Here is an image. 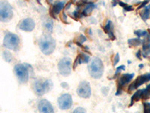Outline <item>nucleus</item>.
<instances>
[{
	"instance_id": "5701e85b",
	"label": "nucleus",
	"mask_w": 150,
	"mask_h": 113,
	"mask_svg": "<svg viewBox=\"0 0 150 113\" xmlns=\"http://www.w3.org/2000/svg\"><path fill=\"white\" fill-rule=\"evenodd\" d=\"M2 57H3L4 60L6 61L7 63H11L13 59V56H12L11 53L8 51H4L2 53Z\"/></svg>"
},
{
	"instance_id": "58836bf2",
	"label": "nucleus",
	"mask_w": 150,
	"mask_h": 113,
	"mask_svg": "<svg viewBox=\"0 0 150 113\" xmlns=\"http://www.w3.org/2000/svg\"><path fill=\"white\" fill-rule=\"evenodd\" d=\"M108 91H109V87H103L102 88V92L104 95H107Z\"/></svg>"
},
{
	"instance_id": "de8ad7c7",
	"label": "nucleus",
	"mask_w": 150,
	"mask_h": 113,
	"mask_svg": "<svg viewBox=\"0 0 150 113\" xmlns=\"http://www.w3.org/2000/svg\"><path fill=\"white\" fill-rule=\"evenodd\" d=\"M128 64H131V60H128Z\"/></svg>"
},
{
	"instance_id": "a878e982",
	"label": "nucleus",
	"mask_w": 150,
	"mask_h": 113,
	"mask_svg": "<svg viewBox=\"0 0 150 113\" xmlns=\"http://www.w3.org/2000/svg\"><path fill=\"white\" fill-rule=\"evenodd\" d=\"M125 67L124 65H121V66H120V67H118L117 68H116V72H115L114 75H113V77L111 78L110 79H116V78L118 77V75H120V72H121V71H122V70H125Z\"/></svg>"
},
{
	"instance_id": "49530a36",
	"label": "nucleus",
	"mask_w": 150,
	"mask_h": 113,
	"mask_svg": "<svg viewBox=\"0 0 150 113\" xmlns=\"http://www.w3.org/2000/svg\"><path fill=\"white\" fill-rule=\"evenodd\" d=\"M37 2H38V4H40V5H41V0H37Z\"/></svg>"
},
{
	"instance_id": "6ab92c4d",
	"label": "nucleus",
	"mask_w": 150,
	"mask_h": 113,
	"mask_svg": "<svg viewBox=\"0 0 150 113\" xmlns=\"http://www.w3.org/2000/svg\"><path fill=\"white\" fill-rule=\"evenodd\" d=\"M43 26L47 31L48 33H51L53 29V20L47 18L43 22Z\"/></svg>"
},
{
	"instance_id": "7c9ffc66",
	"label": "nucleus",
	"mask_w": 150,
	"mask_h": 113,
	"mask_svg": "<svg viewBox=\"0 0 150 113\" xmlns=\"http://www.w3.org/2000/svg\"><path fill=\"white\" fill-rule=\"evenodd\" d=\"M149 1H150V0H144L143 2H142L141 3H140V6L137 8V10H140V9H143L144 7H146V6L147 5V4H149Z\"/></svg>"
},
{
	"instance_id": "9b49d317",
	"label": "nucleus",
	"mask_w": 150,
	"mask_h": 113,
	"mask_svg": "<svg viewBox=\"0 0 150 113\" xmlns=\"http://www.w3.org/2000/svg\"><path fill=\"white\" fill-rule=\"evenodd\" d=\"M58 105L60 109H69L73 105L72 97L69 94H63L58 98Z\"/></svg>"
},
{
	"instance_id": "c756f323",
	"label": "nucleus",
	"mask_w": 150,
	"mask_h": 113,
	"mask_svg": "<svg viewBox=\"0 0 150 113\" xmlns=\"http://www.w3.org/2000/svg\"><path fill=\"white\" fill-rule=\"evenodd\" d=\"M80 57H79V55H77V56L76 57V59H75L74 62L73 64V69H76V68H77V67L78 65H80Z\"/></svg>"
},
{
	"instance_id": "393cba45",
	"label": "nucleus",
	"mask_w": 150,
	"mask_h": 113,
	"mask_svg": "<svg viewBox=\"0 0 150 113\" xmlns=\"http://www.w3.org/2000/svg\"><path fill=\"white\" fill-rule=\"evenodd\" d=\"M104 33H107V34H108L110 32L112 31V22H111V21H108V23H107V24L104 26Z\"/></svg>"
},
{
	"instance_id": "c9c22d12",
	"label": "nucleus",
	"mask_w": 150,
	"mask_h": 113,
	"mask_svg": "<svg viewBox=\"0 0 150 113\" xmlns=\"http://www.w3.org/2000/svg\"><path fill=\"white\" fill-rule=\"evenodd\" d=\"M141 56H142V52H141V51H140V50H139L136 53V57L137 59H139L140 60H142Z\"/></svg>"
},
{
	"instance_id": "ea45409f",
	"label": "nucleus",
	"mask_w": 150,
	"mask_h": 113,
	"mask_svg": "<svg viewBox=\"0 0 150 113\" xmlns=\"http://www.w3.org/2000/svg\"><path fill=\"white\" fill-rule=\"evenodd\" d=\"M71 5H72V2H68V4H66V6H65V10H68V9H70V7L71 6Z\"/></svg>"
},
{
	"instance_id": "f704fd0d",
	"label": "nucleus",
	"mask_w": 150,
	"mask_h": 113,
	"mask_svg": "<svg viewBox=\"0 0 150 113\" xmlns=\"http://www.w3.org/2000/svg\"><path fill=\"white\" fill-rule=\"evenodd\" d=\"M134 10V7L132 5H127L126 7L124 8L125 11H131Z\"/></svg>"
},
{
	"instance_id": "4be33fe9",
	"label": "nucleus",
	"mask_w": 150,
	"mask_h": 113,
	"mask_svg": "<svg viewBox=\"0 0 150 113\" xmlns=\"http://www.w3.org/2000/svg\"><path fill=\"white\" fill-rule=\"evenodd\" d=\"M79 57H80V62L81 64H88L90 60V56L89 55H87L85 53H81L79 54Z\"/></svg>"
},
{
	"instance_id": "aec40b11",
	"label": "nucleus",
	"mask_w": 150,
	"mask_h": 113,
	"mask_svg": "<svg viewBox=\"0 0 150 113\" xmlns=\"http://www.w3.org/2000/svg\"><path fill=\"white\" fill-rule=\"evenodd\" d=\"M143 40L140 39V38H134V39H130L128 41V44L130 47H137L143 44Z\"/></svg>"
},
{
	"instance_id": "3c124183",
	"label": "nucleus",
	"mask_w": 150,
	"mask_h": 113,
	"mask_svg": "<svg viewBox=\"0 0 150 113\" xmlns=\"http://www.w3.org/2000/svg\"><path fill=\"white\" fill-rule=\"evenodd\" d=\"M112 1H114V2H115V1H116V0H112Z\"/></svg>"
},
{
	"instance_id": "9d476101",
	"label": "nucleus",
	"mask_w": 150,
	"mask_h": 113,
	"mask_svg": "<svg viewBox=\"0 0 150 113\" xmlns=\"http://www.w3.org/2000/svg\"><path fill=\"white\" fill-rule=\"evenodd\" d=\"M77 94L80 97L84 98V99H88L90 97L92 90H91V86L89 83L86 81L81 82L77 87Z\"/></svg>"
},
{
	"instance_id": "a18cd8bd",
	"label": "nucleus",
	"mask_w": 150,
	"mask_h": 113,
	"mask_svg": "<svg viewBox=\"0 0 150 113\" xmlns=\"http://www.w3.org/2000/svg\"><path fill=\"white\" fill-rule=\"evenodd\" d=\"M143 67H144V65H143V64H140V65H139V68H140V69H143Z\"/></svg>"
},
{
	"instance_id": "2eb2a0df",
	"label": "nucleus",
	"mask_w": 150,
	"mask_h": 113,
	"mask_svg": "<svg viewBox=\"0 0 150 113\" xmlns=\"http://www.w3.org/2000/svg\"><path fill=\"white\" fill-rule=\"evenodd\" d=\"M85 8L83 9V11L80 12V15H81V17H88L89 14L92 12V11L96 8V5L93 3L92 2H89L86 3Z\"/></svg>"
},
{
	"instance_id": "cd10ccee",
	"label": "nucleus",
	"mask_w": 150,
	"mask_h": 113,
	"mask_svg": "<svg viewBox=\"0 0 150 113\" xmlns=\"http://www.w3.org/2000/svg\"><path fill=\"white\" fill-rule=\"evenodd\" d=\"M86 40H87L86 37V36L83 34H80V36H78V38H77V41H79V42H80V43H82V44L83 43L86 42Z\"/></svg>"
},
{
	"instance_id": "473e14b6",
	"label": "nucleus",
	"mask_w": 150,
	"mask_h": 113,
	"mask_svg": "<svg viewBox=\"0 0 150 113\" xmlns=\"http://www.w3.org/2000/svg\"><path fill=\"white\" fill-rule=\"evenodd\" d=\"M60 18H61V21H62L64 24H68V23L67 22V15L65 14V12H62V13Z\"/></svg>"
},
{
	"instance_id": "39448f33",
	"label": "nucleus",
	"mask_w": 150,
	"mask_h": 113,
	"mask_svg": "<svg viewBox=\"0 0 150 113\" xmlns=\"http://www.w3.org/2000/svg\"><path fill=\"white\" fill-rule=\"evenodd\" d=\"M21 40L18 36L14 33H7L3 40V46L14 51H17L20 48Z\"/></svg>"
},
{
	"instance_id": "c03bdc74",
	"label": "nucleus",
	"mask_w": 150,
	"mask_h": 113,
	"mask_svg": "<svg viewBox=\"0 0 150 113\" xmlns=\"http://www.w3.org/2000/svg\"><path fill=\"white\" fill-rule=\"evenodd\" d=\"M146 39L147 41H149L150 42V35L149 34L148 36H147L146 37Z\"/></svg>"
},
{
	"instance_id": "1a4fd4ad",
	"label": "nucleus",
	"mask_w": 150,
	"mask_h": 113,
	"mask_svg": "<svg viewBox=\"0 0 150 113\" xmlns=\"http://www.w3.org/2000/svg\"><path fill=\"white\" fill-rule=\"evenodd\" d=\"M149 82H150V73H146L140 75L129 85L128 88V93H131L134 90L137 89L139 87L143 85V84Z\"/></svg>"
},
{
	"instance_id": "6e6552de",
	"label": "nucleus",
	"mask_w": 150,
	"mask_h": 113,
	"mask_svg": "<svg viewBox=\"0 0 150 113\" xmlns=\"http://www.w3.org/2000/svg\"><path fill=\"white\" fill-rule=\"evenodd\" d=\"M134 76V73L123 74L120 76L117 83V91L116 92V96L121 95L124 87L133 79Z\"/></svg>"
},
{
	"instance_id": "e433bc0d",
	"label": "nucleus",
	"mask_w": 150,
	"mask_h": 113,
	"mask_svg": "<svg viewBox=\"0 0 150 113\" xmlns=\"http://www.w3.org/2000/svg\"><path fill=\"white\" fill-rule=\"evenodd\" d=\"M117 3H118V5H120L121 7L123 8V9H124L125 7H126L127 5H128L126 3H125V2H122V1H117Z\"/></svg>"
},
{
	"instance_id": "f257e3e1",
	"label": "nucleus",
	"mask_w": 150,
	"mask_h": 113,
	"mask_svg": "<svg viewBox=\"0 0 150 113\" xmlns=\"http://www.w3.org/2000/svg\"><path fill=\"white\" fill-rule=\"evenodd\" d=\"M14 71L20 82L26 83L29 79V72H33V68L29 64H17L14 66Z\"/></svg>"
},
{
	"instance_id": "a19ab883",
	"label": "nucleus",
	"mask_w": 150,
	"mask_h": 113,
	"mask_svg": "<svg viewBox=\"0 0 150 113\" xmlns=\"http://www.w3.org/2000/svg\"><path fill=\"white\" fill-rule=\"evenodd\" d=\"M88 34H89V36H92V29H90V28L88 29Z\"/></svg>"
},
{
	"instance_id": "bb28decb",
	"label": "nucleus",
	"mask_w": 150,
	"mask_h": 113,
	"mask_svg": "<svg viewBox=\"0 0 150 113\" xmlns=\"http://www.w3.org/2000/svg\"><path fill=\"white\" fill-rule=\"evenodd\" d=\"M143 110H144V112L149 113L150 112V103L148 102H144L143 103Z\"/></svg>"
},
{
	"instance_id": "f03ea898",
	"label": "nucleus",
	"mask_w": 150,
	"mask_h": 113,
	"mask_svg": "<svg viewBox=\"0 0 150 113\" xmlns=\"http://www.w3.org/2000/svg\"><path fill=\"white\" fill-rule=\"evenodd\" d=\"M38 46L41 51L44 54L50 55L55 51L56 41L52 36L49 35H45L40 38L38 41Z\"/></svg>"
},
{
	"instance_id": "412c9836",
	"label": "nucleus",
	"mask_w": 150,
	"mask_h": 113,
	"mask_svg": "<svg viewBox=\"0 0 150 113\" xmlns=\"http://www.w3.org/2000/svg\"><path fill=\"white\" fill-rule=\"evenodd\" d=\"M150 97V84L146 86L145 89L143 90V94H142V98L143 100H147Z\"/></svg>"
},
{
	"instance_id": "4c0bfd02",
	"label": "nucleus",
	"mask_w": 150,
	"mask_h": 113,
	"mask_svg": "<svg viewBox=\"0 0 150 113\" xmlns=\"http://www.w3.org/2000/svg\"><path fill=\"white\" fill-rule=\"evenodd\" d=\"M61 86L62 88H65V89H68V87H69L68 83H66V82H62L61 84Z\"/></svg>"
},
{
	"instance_id": "37998d69",
	"label": "nucleus",
	"mask_w": 150,
	"mask_h": 113,
	"mask_svg": "<svg viewBox=\"0 0 150 113\" xmlns=\"http://www.w3.org/2000/svg\"><path fill=\"white\" fill-rule=\"evenodd\" d=\"M53 0H47V2L49 5H52V4H53Z\"/></svg>"
},
{
	"instance_id": "79ce46f5",
	"label": "nucleus",
	"mask_w": 150,
	"mask_h": 113,
	"mask_svg": "<svg viewBox=\"0 0 150 113\" xmlns=\"http://www.w3.org/2000/svg\"><path fill=\"white\" fill-rule=\"evenodd\" d=\"M92 0H81V2H83V3H87V2H92Z\"/></svg>"
},
{
	"instance_id": "dca6fc26",
	"label": "nucleus",
	"mask_w": 150,
	"mask_h": 113,
	"mask_svg": "<svg viewBox=\"0 0 150 113\" xmlns=\"http://www.w3.org/2000/svg\"><path fill=\"white\" fill-rule=\"evenodd\" d=\"M140 16L144 22L147 21L150 18V4L142 9L141 11L140 12Z\"/></svg>"
},
{
	"instance_id": "72a5a7b5",
	"label": "nucleus",
	"mask_w": 150,
	"mask_h": 113,
	"mask_svg": "<svg viewBox=\"0 0 150 113\" xmlns=\"http://www.w3.org/2000/svg\"><path fill=\"white\" fill-rule=\"evenodd\" d=\"M108 35V36H109V39L110 40H112V41H114V40H116V36H115L113 31H111V32H110Z\"/></svg>"
},
{
	"instance_id": "c85d7f7f",
	"label": "nucleus",
	"mask_w": 150,
	"mask_h": 113,
	"mask_svg": "<svg viewBox=\"0 0 150 113\" xmlns=\"http://www.w3.org/2000/svg\"><path fill=\"white\" fill-rule=\"evenodd\" d=\"M120 54H119V53H116V56L113 57V61H112V65L113 66H116V64L120 62Z\"/></svg>"
},
{
	"instance_id": "f8f14e48",
	"label": "nucleus",
	"mask_w": 150,
	"mask_h": 113,
	"mask_svg": "<svg viewBox=\"0 0 150 113\" xmlns=\"http://www.w3.org/2000/svg\"><path fill=\"white\" fill-rule=\"evenodd\" d=\"M35 27V23L32 18L24 19L18 25L19 29L25 32H32Z\"/></svg>"
},
{
	"instance_id": "2f4dec72",
	"label": "nucleus",
	"mask_w": 150,
	"mask_h": 113,
	"mask_svg": "<svg viewBox=\"0 0 150 113\" xmlns=\"http://www.w3.org/2000/svg\"><path fill=\"white\" fill-rule=\"evenodd\" d=\"M73 112H74V113H77V112L85 113V112H86V110L84 108H82V107H78V108L75 109L74 110Z\"/></svg>"
},
{
	"instance_id": "09e8293b",
	"label": "nucleus",
	"mask_w": 150,
	"mask_h": 113,
	"mask_svg": "<svg viewBox=\"0 0 150 113\" xmlns=\"http://www.w3.org/2000/svg\"><path fill=\"white\" fill-rule=\"evenodd\" d=\"M72 1V2H75V0H71Z\"/></svg>"
},
{
	"instance_id": "0eeeda50",
	"label": "nucleus",
	"mask_w": 150,
	"mask_h": 113,
	"mask_svg": "<svg viewBox=\"0 0 150 113\" xmlns=\"http://www.w3.org/2000/svg\"><path fill=\"white\" fill-rule=\"evenodd\" d=\"M59 72L63 76H68L71 72V60L69 57H64L58 64Z\"/></svg>"
},
{
	"instance_id": "20e7f679",
	"label": "nucleus",
	"mask_w": 150,
	"mask_h": 113,
	"mask_svg": "<svg viewBox=\"0 0 150 113\" xmlns=\"http://www.w3.org/2000/svg\"><path fill=\"white\" fill-rule=\"evenodd\" d=\"M53 84L50 79H37L33 84L35 93L38 96H42L50 91L53 88Z\"/></svg>"
},
{
	"instance_id": "8fccbe9b",
	"label": "nucleus",
	"mask_w": 150,
	"mask_h": 113,
	"mask_svg": "<svg viewBox=\"0 0 150 113\" xmlns=\"http://www.w3.org/2000/svg\"><path fill=\"white\" fill-rule=\"evenodd\" d=\"M149 34H150V29H149Z\"/></svg>"
},
{
	"instance_id": "7ed1b4c3",
	"label": "nucleus",
	"mask_w": 150,
	"mask_h": 113,
	"mask_svg": "<svg viewBox=\"0 0 150 113\" xmlns=\"http://www.w3.org/2000/svg\"><path fill=\"white\" fill-rule=\"evenodd\" d=\"M88 70L91 77L95 79H99L102 77L104 67L103 62L100 58H94L88 65Z\"/></svg>"
},
{
	"instance_id": "4468645a",
	"label": "nucleus",
	"mask_w": 150,
	"mask_h": 113,
	"mask_svg": "<svg viewBox=\"0 0 150 113\" xmlns=\"http://www.w3.org/2000/svg\"><path fill=\"white\" fill-rule=\"evenodd\" d=\"M38 109L40 112L52 113L54 112L52 104L47 99H41L38 104Z\"/></svg>"
},
{
	"instance_id": "b1692460",
	"label": "nucleus",
	"mask_w": 150,
	"mask_h": 113,
	"mask_svg": "<svg viewBox=\"0 0 150 113\" xmlns=\"http://www.w3.org/2000/svg\"><path fill=\"white\" fill-rule=\"evenodd\" d=\"M134 34L136 35V36L139 38L146 37V36L149 35V32L148 31H146V30H141V29H138V30H135L134 32Z\"/></svg>"
},
{
	"instance_id": "f3484780",
	"label": "nucleus",
	"mask_w": 150,
	"mask_h": 113,
	"mask_svg": "<svg viewBox=\"0 0 150 113\" xmlns=\"http://www.w3.org/2000/svg\"><path fill=\"white\" fill-rule=\"evenodd\" d=\"M143 56L146 58L147 56L150 55V42L146 39L143 40Z\"/></svg>"
},
{
	"instance_id": "a211bd4d",
	"label": "nucleus",
	"mask_w": 150,
	"mask_h": 113,
	"mask_svg": "<svg viewBox=\"0 0 150 113\" xmlns=\"http://www.w3.org/2000/svg\"><path fill=\"white\" fill-rule=\"evenodd\" d=\"M142 94H143V90H138L134 94H133V96L131 97V103L129 104V107L132 106L135 102L139 101L142 98Z\"/></svg>"
},
{
	"instance_id": "ddd939ff",
	"label": "nucleus",
	"mask_w": 150,
	"mask_h": 113,
	"mask_svg": "<svg viewBox=\"0 0 150 113\" xmlns=\"http://www.w3.org/2000/svg\"><path fill=\"white\" fill-rule=\"evenodd\" d=\"M65 7V2H56L53 4L50 9V15L51 16L52 18L57 19L56 16L60 14V12Z\"/></svg>"
},
{
	"instance_id": "423d86ee",
	"label": "nucleus",
	"mask_w": 150,
	"mask_h": 113,
	"mask_svg": "<svg viewBox=\"0 0 150 113\" xmlns=\"http://www.w3.org/2000/svg\"><path fill=\"white\" fill-rule=\"evenodd\" d=\"M13 9L8 2L1 0L0 2V21L6 23L10 21L13 17Z\"/></svg>"
}]
</instances>
